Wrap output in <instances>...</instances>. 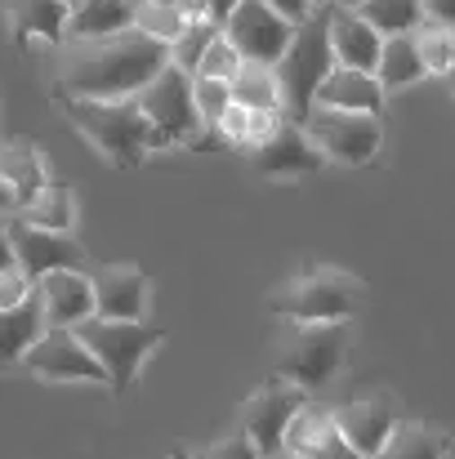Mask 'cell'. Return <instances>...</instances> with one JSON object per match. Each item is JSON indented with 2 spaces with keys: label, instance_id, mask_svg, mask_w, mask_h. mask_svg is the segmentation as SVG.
Returning a JSON list of instances; mask_svg holds the SVG:
<instances>
[{
  "label": "cell",
  "instance_id": "obj_1",
  "mask_svg": "<svg viewBox=\"0 0 455 459\" xmlns=\"http://www.w3.org/2000/svg\"><path fill=\"white\" fill-rule=\"evenodd\" d=\"M170 67V45L130 27L99 40H63L49 58V94L58 103L76 99H139L152 81Z\"/></svg>",
  "mask_w": 455,
  "mask_h": 459
},
{
  "label": "cell",
  "instance_id": "obj_2",
  "mask_svg": "<svg viewBox=\"0 0 455 459\" xmlns=\"http://www.w3.org/2000/svg\"><path fill=\"white\" fill-rule=\"evenodd\" d=\"M67 121L76 134H85V143H94V152L117 169H139L148 152H156V134H152L148 117L139 108V99H76L63 103Z\"/></svg>",
  "mask_w": 455,
  "mask_h": 459
},
{
  "label": "cell",
  "instance_id": "obj_3",
  "mask_svg": "<svg viewBox=\"0 0 455 459\" xmlns=\"http://www.w3.org/2000/svg\"><path fill=\"white\" fill-rule=\"evenodd\" d=\"M362 307V281L344 268H308L268 295V312L295 325H335L353 321Z\"/></svg>",
  "mask_w": 455,
  "mask_h": 459
},
{
  "label": "cell",
  "instance_id": "obj_4",
  "mask_svg": "<svg viewBox=\"0 0 455 459\" xmlns=\"http://www.w3.org/2000/svg\"><path fill=\"white\" fill-rule=\"evenodd\" d=\"M277 72V90H282V117L291 126H303V117L312 112V99L321 90V81L335 72V54H330V13L317 9L312 18H303L295 27L291 49L282 54Z\"/></svg>",
  "mask_w": 455,
  "mask_h": 459
},
{
  "label": "cell",
  "instance_id": "obj_5",
  "mask_svg": "<svg viewBox=\"0 0 455 459\" xmlns=\"http://www.w3.org/2000/svg\"><path fill=\"white\" fill-rule=\"evenodd\" d=\"M344 352H348V325L344 321H335V325H295V321H286V330L273 348V375L303 388V393H317L339 375Z\"/></svg>",
  "mask_w": 455,
  "mask_h": 459
},
{
  "label": "cell",
  "instance_id": "obj_6",
  "mask_svg": "<svg viewBox=\"0 0 455 459\" xmlns=\"http://www.w3.org/2000/svg\"><path fill=\"white\" fill-rule=\"evenodd\" d=\"M81 343L99 357V366L108 370V388L112 393H130L144 361L165 343V334L148 325V321H103V316H90L76 325Z\"/></svg>",
  "mask_w": 455,
  "mask_h": 459
},
{
  "label": "cell",
  "instance_id": "obj_7",
  "mask_svg": "<svg viewBox=\"0 0 455 459\" xmlns=\"http://www.w3.org/2000/svg\"><path fill=\"white\" fill-rule=\"evenodd\" d=\"M139 108H144L161 148H188V143L201 139V117H197V103H192V76H183L179 67H165L152 81L139 94Z\"/></svg>",
  "mask_w": 455,
  "mask_h": 459
},
{
  "label": "cell",
  "instance_id": "obj_8",
  "mask_svg": "<svg viewBox=\"0 0 455 459\" xmlns=\"http://www.w3.org/2000/svg\"><path fill=\"white\" fill-rule=\"evenodd\" d=\"M300 130L335 165H371L384 143L380 117H353V112H326V108H312Z\"/></svg>",
  "mask_w": 455,
  "mask_h": 459
},
{
  "label": "cell",
  "instance_id": "obj_9",
  "mask_svg": "<svg viewBox=\"0 0 455 459\" xmlns=\"http://www.w3.org/2000/svg\"><path fill=\"white\" fill-rule=\"evenodd\" d=\"M219 31L241 54V63H259V67H277L295 40V22L282 18L277 9H268L264 0H241Z\"/></svg>",
  "mask_w": 455,
  "mask_h": 459
},
{
  "label": "cell",
  "instance_id": "obj_10",
  "mask_svg": "<svg viewBox=\"0 0 455 459\" xmlns=\"http://www.w3.org/2000/svg\"><path fill=\"white\" fill-rule=\"evenodd\" d=\"M9 241H13V268L36 286L49 273H90L85 268V246L72 232H45L22 223L18 214H9Z\"/></svg>",
  "mask_w": 455,
  "mask_h": 459
},
{
  "label": "cell",
  "instance_id": "obj_11",
  "mask_svg": "<svg viewBox=\"0 0 455 459\" xmlns=\"http://www.w3.org/2000/svg\"><path fill=\"white\" fill-rule=\"evenodd\" d=\"M303 406H308V393L273 375L268 384H259L250 393V402L241 411V433L259 446L264 459L277 455L286 446V433H291V424H295V415H300Z\"/></svg>",
  "mask_w": 455,
  "mask_h": 459
},
{
  "label": "cell",
  "instance_id": "obj_12",
  "mask_svg": "<svg viewBox=\"0 0 455 459\" xmlns=\"http://www.w3.org/2000/svg\"><path fill=\"white\" fill-rule=\"evenodd\" d=\"M22 366L36 379H45V384H108V370L81 343V334L76 330H58V325H49L36 339V348L22 357Z\"/></svg>",
  "mask_w": 455,
  "mask_h": 459
},
{
  "label": "cell",
  "instance_id": "obj_13",
  "mask_svg": "<svg viewBox=\"0 0 455 459\" xmlns=\"http://www.w3.org/2000/svg\"><path fill=\"white\" fill-rule=\"evenodd\" d=\"M344 442L357 451V459H380V451L389 446L393 429L402 424L398 406L384 397V393H366V397H353L344 406H330Z\"/></svg>",
  "mask_w": 455,
  "mask_h": 459
},
{
  "label": "cell",
  "instance_id": "obj_14",
  "mask_svg": "<svg viewBox=\"0 0 455 459\" xmlns=\"http://www.w3.org/2000/svg\"><path fill=\"white\" fill-rule=\"evenodd\" d=\"M94 281V316L103 321H148L152 281L135 264H103L90 273Z\"/></svg>",
  "mask_w": 455,
  "mask_h": 459
},
{
  "label": "cell",
  "instance_id": "obj_15",
  "mask_svg": "<svg viewBox=\"0 0 455 459\" xmlns=\"http://www.w3.org/2000/svg\"><path fill=\"white\" fill-rule=\"evenodd\" d=\"M326 13H330V54H335V67H353V72H371L375 76L384 36L357 9L326 4Z\"/></svg>",
  "mask_w": 455,
  "mask_h": 459
},
{
  "label": "cell",
  "instance_id": "obj_16",
  "mask_svg": "<svg viewBox=\"0 0 455 459\" xmlns=\"http://www.w3.org/2000/svg\"><path fill=\"white\" fill-rule=\"evenodd\" d=\"M36 299L45 307V325L76 330L94 316V281L90 273H49L36 281Z\"/></svg>",
  "mask_w": 455,
  "mask_h": 459
},
{
  "label": "cell",
  "instance_id": "obj_17",
  "mask_svg": "<svg viewBox=\"0 0 455 459\" xmlns=\"http://www.w3.org/2000/svg\"><path fill=\"white\" fill-rule=\"evenodd\" d=\"M0 183L13 196V214L49 187V165L31 139H0Z\"/></svg>",
  "mask_w": 455,
  "mask_h": 459
},
{
  "label": "cell",
  "instance_id": "obj_18",
  "mask_svg": "<svg viewBox=\"0 0 455 459\" xmlns=\"http://www.w3.org/2000/svg\"><path fill=\"white\" fill-rule=\"evenodd\" d=\"M282 451H291V455H300V459H357V451L344 442L335 415L326 406H312V402L295 415Z\"/></svg>",
  "mask_w": 455,
  "mask_h": 459
},
{
  "label": "cell",
  "instance_id": "obj_19",
  "mask_svg": "<svg viewBox=\"0 0 455 459\" xmlns=\"http://www.w3.org/2000/svg\"><path fill=\"white\" fill-rule=\"evenodd\" d=\"M384 99H389V94L380 90V81H375L371 72L335 67V72L321 81L312 108H326V112H353V117H380V112H384Z\"/></svg>",
  "mask_w": 455,
  "mask_h": 459
},
{
  "label": "cell",
  "instance_id": "obj_20",
  "mask_svg": "<svg viewBox=\"0 0 455 459\" xmlns=\"http://www.w3.org/2000/svg\"><path fill=\"white\" fill-rule=\"evenodd\" d=\"M250 160H255V169H264V174H273V178H291V174H317L321 165H326V156L317 152L312 143H308V134H303L300 126H282L268 143H259V148H250Z\"/></svg>",
  "mask_w": 455,
  "mask_h": 459
},
{
  "label": "cell",
  "instance_id": "obj_21",
  "mask_svg": "<svg viewBox=\"0 0 455 459\" xmlns=\"http://www.w3.org/2000/svg\"><path fill=\"white\" fill-rule=\"evenodd\" d=\"M67 18H72V4L63 0H9V31L18 45H36V40L63 45Z\"/></svg>",
  "mask_w": 455,
  "mask_h": 459
},
{
  "label": "cell",
  "instance_id": "obj_22",
  "mask_svg": "<svg viewBox=\"0 0 455 459\" xmlns=\"http://www.w3.org/2000/svg\"><path fill=\"white\" fill-rule=\"evenodd\" d=\"M135 22H139V4L135 0H85L67 18V40L117 36V31H130Z\"/></svg>",
  "mask_w": 455,
  "mask_h": 459
},
{
  "label": "cell",
  "instance_id": "obj_23",
  "mask_svg": "<svg viewBox=\"0 0 455 459\" xmlns=\"http://www.w3.org/2000/svg\"><path fill=\"white\" fill-rule=\"evenodd\" d=\"M45 330H49V325H45V307H40L36 295L22 307H13V312H0V370L22 366V357L36 348V339H40Z\"/></svg>",
  "mask_w": 455,
  "mask_h": 459
},
{
  "label": "cell",
  "instance_id": "obj_24",
  "mask_svg": "<svg viewBox=\"0 0 455 459\" xmlns=\"http://www.w3.org/2000/svg\"><path fill=\"white\" fill-rule=\"evenodd\" d=\"M424 76H429V67H424V58H420V49H416V36H393V40H384L380 63H375V81H380L384 94L407 90V85H416V81H424Z\"/></svg>",
  "mask_w": 455,
  "mask_h": 459
},
{
  "label": "cell",
  "instance_id": "obj_25",
  "mask_svg": "<svg viewBox=\"0 0 455 459\" xmlns=\"http://www.w3.org/2000/svg\"><path fill=\"white\" fill-rule=\"evenodd\" d=\"M18 219H22V223H31V228H45V232H72V228H76V219H81V205H76L72 183L49 178V187H45L27 210H18Z\"/></svg>",
  "mask_w": 455,
  "mask_h": 459
},
{
  "label": "cell",
  "instance_id": "obj_26",
  "mask_svg": "<svg viewBox=\"0 0 455 459\" xmlns=\"http://www.w3.org/2000/svg\"><path fill=\"white\" fill-rule=\"evenodd\" d=\"M380 459H451V437L424 420H402Z\"/></svg>",
  "mask_w": 455,
  "mask_h": 459
},
{
  "label": "cell",
  "instance_id": "obj_27",
  "mask_svg": "<svg viewBox=\"0 0 455 459\" xmlns=\"http://www.w3.org/2000/svg\"><path fill=\"white\" fill-rule=\"evenodd\" d=\"M357 13H362L384 40H393V36H416V31L424 27V0H366V4H357Z\"/></svg>",
  "mask_w": 455,
  "mask_h": 459
},
{
  "label": "cell",
  "instance_id": "obj_28",
  "mask_svg": "<svg viewBox=\"0 0 455 459\" xmlns=\"http://www.w3.org/2000/svg\"><path fill=\"white\" fill-rule=\"evenodd\" d=\"M232 103L246 112H282V90H277V72L259 67V63H241L237 81L228 85Z\"/></svg>",
  "mask_w": 455,
  "mask_h": 459
},
{
  "label": "cell",
  "instance_id": "obj_29",
  "mask_svg": "<svg viewBox=\"0 0 455 459\" xmlns=\"http://www.w3.org/2000/svg\"><path fill=\"white\" fill-rule=\"evenodd\" d=\"M214 36H219L214 22H188V27L170 40V67H179L183 76H197V67H201V58H206V49H210Z\"/></svg>",
  "mask_w": 455,
  "mask_h": 459
},
{
  "label": "cell",
  "instance_id": "obj_30",
  "mask_svg": "<svg viewBox=\"0 0 455 459\" xmlns=\"http://www.w3.org/2000/svg\"><path fill=\"white\" fill-rule=\"evenodd\" d=\"M192 103H197V117H201V130H219L228 108H232V90L223 81H201L192 76Z\"/></svg>",
  "mask_w": 455,
  "mask_h": 459
},
{
  "label": "cell",
  "instance_id": "obj_31",
  "mask_svg": "<svg viewBox=\"0 0 455 459\" xmlns=\"http://www.w3.org/2000/svg\"><path fill=\"white\" fill-rule=\"evenodd\" d=\"M416 49H420L429 76H447V67H451V58H455V31L424 22V27L416 31Z\"/></svg>",
  "mask_w": 455,
  "mask_h": 459
},
{
  "label": "cell",
  "instance_id": "obj_32",
  "mask_svg": "<svg viewBox=\"0 0 455 459\" xmlns=\"http://www.w3.org/2000/svg\"><path fill=\"white\" fill-rule=\"evenodd\" d=\"M237 72H241V54L228 45V36L219 31L214 40H210V49H206V58H201V67H197V76L201 81H223V85H232L237 81Z\"/></svg>",
  "mask_w": 455,
  "mask_h": 459
},
{
  "label": "cell",
  "instance_id": "obj_33",
  "mask_svg": "<svg viewBox=\"0 0 455 459\" xmlns=\"http://www.w3.org/2000/svg\"><path fill=\"white\" fill-rule=\"evenodd\" d=\"M139 31H148V36H156V40H174L188 22H183V13L179 9H152V4H139V22H135Z\"/></svg>",
  "mask_w": 455,
  "mask_h": 459
},
{
  "label": "cell",
  "instance_id": "obj_34",
  "mask_svg": "<svg viewBox=\"0 0 455 459\" xmlns=\"http://www.w3.org/2000/svg\"><path fill=\"white\" fill-rule=\"evenodd\" d=\"M192 459H264L259 455V446L237 429V433H228V437H219L214 446H206V451H197Z\"/></svg>",
  "mask_w": 455,
  "mask_h": 459
},
{
  "label": "cell",
  "instance_id": "obj_35",
  "mask_svg": "<svg viewBox=\"0 0 455 459\" xmlns=\"http://www.w3.org/2000/svg\"><path fill=\"white\" fill-rule=\"evenodd\" d=\"M31 295H36V286H31V281H27L18 268H4V273H0V312L22 307Z\"/></svg>",
  "mask_w": 455,
  "mask_h": 459
},
{
  "label": "cell",
  "instance_id": "obj_36",
  "mask_svg": "<svg viewBox=\"0 0 455 459\" xmlns=\"http://www.w3.org/2000/svg\"><path fill=\"white\" fill-rule=\"evenodd\" d=\"M219 130H223V134H228V139H232V143H241V148H246V134H250V112H246V108H237V103H232V108H228V117H223V126H219Z\"/></svg>",
  "mask_w": 455,
  "mask_h": 459
},
{
  "label": "cell",
  "instance_id": "obj_37",
  "mask_svg": "<svg viewBox=\"0 0 455 459\" xmlns=\"http://www.w3.org/2000/svg\"><path fill=\"white\" fill-rule=\"evenodd\" d=\"M264 4H268V9H277L282 18H291L295 27H300L303 18H312V13H317V0H264Z\"/></svg>",
  "mask_w": 455,
  "mask_h": 459
},
{
  "label": "cell",
  "instance_id": "obj_38",
  "mask_svg": "<svg viewBox=\"0 0 455 459\" xmlns=\"http://www.w3.org/2000/svg\"><path fill=\"white\" fill-rule=\"evenodd\" d=\"M424 22L455 31V0H424Z\"/></svg>",
  "mask_w": 455,
  "mask_h": 459
},
{
  "label": "cell",
  "instance_id": "obj_39",
  "mask_svg": "<svg viewBox=\"0 0 455 459\" xmlns=\"http://www.w3.org/2000/svg\"><path fill=\"white\" fill-rule=\"evenodd\" d=\"M183 22H210V0H179Z\"/></svg>",
  "mask_w": 455,
  "mask_h": 459
},
{
  "label": "cell",
  "instance_id": "obj_40",
  "mask_svg": "<svg viewBox=\"0 0 455 459\" xmlns=\"http://www.w3.org/2000/svg\"><path fill=\"white\" fill-rule=\"evenodd\" d=\"M13 268V241H9V214H0V273Z\"/></svg>",
  "mask_w": 455,
  "mask_h": 459
},
{
  "label": "cell",
  "instance_id": "obj_41",
  "mask_svg": "<svg viewBox=\"0 0 455 459\" xmlns=\"http://www.w3.org/2000/svg\"><path fill=\"white\" fill-rule=\"evenodd\" d=\"M237 4H241V0H210V22H214V27H223V22L232 18V9H237Z\"/></svg>",
  "mask_w": 455,
  "mask_h": 459
},
{
  "label": "cell",
  "instance_id": "obj_42",
  "mask_svg": "<svg viewBox=\"0 0 455 459\" xmlns=\"http://www.w3.org/2000/svg\"><path fill=\"white\" fill-rule=\"evenodd\" d=\"M0 214H13V196H9L4 183H0Z\"/></svg>",
  "mask_w": 455,
  "mask_h": 459
},
{
  "label": "cell",
  "instance_id": "obj_43",
  "mask_svg": "<svg viewBox=\"0 0 455 459\" xmlns=\"http://www.w3.org/2000/svg\"><path fill=\"white\" fill-rule=\"evenodd\" d=\"M139 4H152V9H179V0H139Z\"/></svg>",
  "mask_w": 455,
  "mask_h": 459
},
{
  "label": "cell",
  "instance_id": "obj_44",
  "mask_svg": "<svg viewBox=\"0 0 455 459\" xmlns=\"http://www.w3.org/2000/svg\"><path fill=\"white\" fill-rule=\"evenodd\" d=\"M335 4H344V9H357V4H366V0H335Z\"/></svg>",
  "mask_w": 455,
  "mask_h": 459
},
{
  "label": "cell",
  "instance_id": "obj_45",
  "mask_svg": "<svg viewBox=\"0 0 455 459\" xmlns=\"http://www.w3.org/2000/svg\"><path fill=\"white\" fill-rule=\"evenodd\" d=\"M268 459H300V455H291V451H277V455H268Z\"/></svg>",
  "mask_w": 455,
  "mask_h": 459
},
{
  "label": "cell",
  "instance_id": "obj_46",
  "mask_svg": "<svg viewBox=\"0 0 455 459\" xmlns=\"http://www.w3.org/2000/svg\"><path fill=\"white\" fill-rule=\"evenodd\" d=\"M447 81H451V85H455V58H451V67H447Z\"/></svg>",
  "mask_w": 455,
  "mask_h": 459
},
{
  "label": "cell",
  "instance_id": "obj_47",
  "mask_svg": "<svg viewBox=\"0 0 455 459\" xmlns=\"http://www.w3.org/2000/svg\"><path fill=\"white\" fill-rule=\"evenodd\" d=\"M326 4H335V0H317V9H326Z\"/></svg>",
  "mask_w": 455,
  "mask_h": 459
},
{
  "label": "cell",
  "instance_id": "obj_48",
  "mask_svg": "<svg viewBox=\"0 0 455 459\" xmlns=\"http://www.w3.org/2000/svg\"><path fill=\"white\" fill-rule=\"evenodd\" d=\"M63 4H72V9H76V4H85V0H63Z\"/></svg>",
  "mask_w": 455,
  "mask_h": 459
},
{
  "label": "cell",
  "instance_id": "obj_49",
  "mask_svg": "<svg viewBox=\"0 0 455 459\" xmlns=\"http://www.w3.org/2000/svg\"><path fill=\"white\" fill-rule=\"evenodd\" d=\"M174 459H188V455H174Z\"/></svg>",
  "mask_w": 455,
  "mask_h": 459
},
{
  "label": "cell",
  "instance_id": "obj_50",
  "mask_svg": "<svg viewBox=\"0 0 455 459\" xmlns=\"http://www.w3.org/2000/svg\"><path fill=\"white\" fill-rule=\"evenodd\" d=\"M135 4H139V0H135Z\"/></svg>",
  "mask_w": 455,
  "mask_h": 459
}]
</instances>
